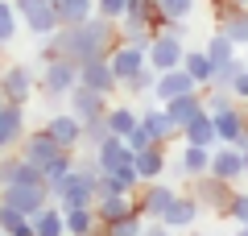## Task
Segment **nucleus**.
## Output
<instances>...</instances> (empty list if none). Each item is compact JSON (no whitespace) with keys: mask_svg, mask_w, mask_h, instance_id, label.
Returning <instances> with one entry per match:
<instances>
[{"mask_svg":"<svg viewBox=\"0 0 248 236\" xmlns=\"http://www.w3.org/2000/svg\"><path fill=\"white\" fill-rule=\"evenodd\" d=\"M33 91H37L33 67H25V62H9V67L0 70V100H9V104H21V108H25L29 100H33Z\"/></svg>","mask_w":248,"mask_h":236,"instance_id":"39448f33","label":"nucleus"},{"mask_svg":"<svg viewBox=\"0 0 248 236\" xmlns=\"http://www.w3.org/2000/svg\"><path fill=\"white\" fill-rule=\"evenodd\" d=\"M79 236H104V228L95 224V228H91V232H79Z\"/></svg>","mask_w":248,"mask_h":236,"instance_id":"a18cd8bd","label":"nucleus"},{"mask_svg":"<svg viewBox=\"0 0 248 236\" xmlns=\"http://www.w3.org/2000/svg\"><path fill=\"white\" fill-rule=\"evenodd\" d=\"M137 120L145 124V133L153 137V145H166V149H170V141H182V129H178V124L170 120L161 108H141V112H137Z\"/></svg>","mask_w":248,"mask_h":236,"instance_id":"2eb2a0df","label":"nucleus"},{"mask_svg":"<svg viewBox=\"0 0 248 236\" xmlns=\"http://www.w3.org/2000/svg\"><path fill=\"white\" fill-rule=\"evenodd\" d=\"M141 236H174V228H166V224H161V219H145Z\"/></svg>","mask_w":248,"mask_h":236,"instance_id":"79ce46f5","label":"nucleus"},{"mask_svg":"<svg viewBox=\"0 0 248 236\" xmlns=\"http://www.w3.org/2000/svg\"><path fill=\"white\" fill-rule=\"evenodd\" d=\"M182 141H186V145H207V149L219 145V137H215V120H211V112H207V108L182 124Z\"/></svg>","mask_w":248,"mask_h":236,"instance_id":"5701e85b","label":"nucleus"},{"mask_svg":"<svg viewBox=\"0 0 248 236\" xmlns=\"http://www.w3.org/2000/svg\"><path fill=\"white\" fill-rule=\"evenodd\" d=\"M174 186L170 183H161V178H149V183H137V191H133V207H137V216L141 219H161V211L174 203Z\"/></svg>","mask_w":248,"mask_h":236,"instance_id":"423d86ee","label":"nucleus"},{"mask_svg":"<svg viewBox=\"0 0 248 236\" xmlns=\"http://www.w3.org/2000/svg\"><path fill=\"white\" fill-rule=\"evenodd\" d=\"M17 153L25 157L29 166H37V170H42V174H46V166H50V162H54V157L62 153V149L54 145V137H50V133H46V129H33V133L25 129V137H21Z\"/></svg>","mask_w":248,"mask_h":236,"instance_id":"1a4fd4ad","label":"nucleus"},{"mask_svg":"<svg viewBox=\"0 0 248 236\" xmlns=\"http://www.w3.org/2000/svg\"><path fill=\"white\" fill-rule=\"evenodd\" d=\"M153 79H157V70L145 67V70H137L133 79H124L120 91H128V96H149V91H153Z\"/></svg>","mask_w":248,"mask_h":236,"instance_id":"f704fd0d","label":"nucleus"},{"mask_svg":"<svg viewBox=\"0 0 248 236\" xmlns=\"http://www.w3.org/2000/svg\"><path fill=\"white\" fill-rule=\"evenodd\" d=\"M186 91H195V79L186 75L182 67H174V70H157V79H153V96L166 104V100H174V96H186Z\"/></svg>","mask_w":248,"mask_h":236,"instance_id":"412c9836","label":"nucleus"},{"mask_svg":"<svg viewBox=\"0 0 248 236\" xmlns=\"http://www.w3.org/2000/svg\"><path fill=\"white\" fill-rule=\"evenodd\" d=\"M215 34H223L232 46H248V9H236V13H228L223 21H215Z\"/></svg>","mask_w":248,"mask_h":236,"instance_id":"cd10ccee","label":"nucleus"},{"mask_svg":"<svg viewBox=\"0 0 248 236\" xmlns=\"http://www.w3.org/2000/svg\"><path fill=\"white\" fill-rule=\"evenodd\" d=\"M0 70H4V54H0Z\"/></svg>","mask_w":248,"mask_h":236,"instance_id":"09e8293b","label":"nucleus"},{"mask_svg":"<svg viewBox=\"0 0 248 236\" xmlns=\"http://www.w3.org/2000/svg\"><path fill=\"white\" fill-rule=\"evenodd\" d=\"M232 191H236V183H228V178H215V174H199V178H190V195H195L199 211H211V216H223V219H228Z\"/></svg>","mask_w":248,"mask_h":236,"instance_id":"20e7f679","label":"nucleus"},{"mask_svg":"<svg viewBox=\"0 0 248 236\" xmlns=\"http://www.w3.org/2000/svg\"><path fill=\"white\" fill-rule=\"evenodd\" d=\"M66 100H71V112L79 116V120H95V116H104L108 104H112V96H104V91H91V87H83V83H75Z\"/></svg>","mask_w":248,"mask_h":236,"instance_id":"dca6fc26","label":"nucleus"},{"mask_svg":"<svg viewBox=\"0 0 248 236\" xmlns=\"http://www.w3.org/2000/svg\"><path fill=\"white\" fill-rule=\"evenodd\" d=\"M236 236H248V224H240V232H236Z\"/></svg>","mask_w":248,"mask_h":236,"instance_id":"de8ad7c7","label":"nucleus"},{"mask_svg":"<svg viewBox=\"0 0 248 236\" xmlns=\"http://www.w3.org/2000/svg\"><path fill=\"white\" fill-rule=\"evenodd\" d=\"M29 224H33V236H66V224H62V207L58 203H46V207H37L33 216H29Z\"/></svg>","mask_w":248,"mask_h":236,"instance_id":"b1692460","label":"nucleus"},{"mask_svg":"<svg viewBox=\"0 0 248 236\" xmlns=\"http://www.w3.org/2000/svg\"><path fill=\"white\" fill-rule=\"evenodd\" d=\"M54 4H58V0H54Z\"/></svg>","mask_w":248,"mask_h":236,"instance_id":"8fccbe9b","label":"nucleus"},{"mask_svg":"<svg viewBox=\"0 0 248 236\" xmlns=\"http://www.w3.org/2000/svg\"><path fill=\"white\" fill-rule=\"evenodd\" d=\"M0 203H9V207H17V211H25V216H33L37 207H46V203H50L46 178H33V183H9V186H0Z\"/></svg>","mask_w":248,"mask_h":236,"instance_id":"0eeeda50","label":"nucleus"},{"mask_svg":"<svg viewBox=\"0 0 248 236\" xmlns=\"http://www.w3.org/2000/svg\"><path fill=\"white\" fill-rule=\"evenodd\" d=\"M50 4H54V0H50ZM54 13H58V25H79V21L95 17V0H58Z\"/></svg>","mask_w":248,"mask_h":236,"instance_id":"c85d7f7f","label":"nucleus"},{"mask_svg":"<svg viewBox=\"0 0 248 236\" xmlns=\"http://www.w3.org/2000/svg\"><path fill=\"white\" fill-rule=\"evenodd\" d=\"M62 224H66V236H79V232H91L99 219L91 207H62Z\"/></svg>","mask_w":248,"mask_h":236,"instance_id":"2f4dec72","label":"nucleus"},{"mask_svg":"<svg viewBox=\"0 0 248 236\" xmlns=\"http://www.w3.org/2000/svg\"><path fill=\"white\" fill-rule=\"evenodd\" d=\"M182 70L195 79V87H211L215 83V67L207 58V50H186L182 54Z\"/></svg>","mask_w":248,"mask_h":236,"instance_id":"bb28decb","label":"nucleus"},{"mask_svg":"<svg viewBox=\"0 0 248 236\" xmlns=\"http://www.w3.org/2000/svg\"><path fill=\"white\" fill-rule=\"evenodd\" d=\"M0 236H4V232H0Z\"/></svg>","mask_w":248,"mask_h":236,"instance_id":"3c124183","label":"nucleus"},{"mask_svg":"<svg viewBox=\"0 0 248 236\" xmlns=\"http://www.w3.org/2000/svg\"><path fill=\"white\" fill-rule=\"evenodd\" d=\"M157 4H161L166 17H178V21H186L190 13H195V0H157Z\"/></svg>","mask_w":248,"mask_h":236,"instance_id":"58836bf2","label":"nucleus"},{"mask_svg":"<svg viewBox=\"0 0 248 236\" xmlns=\"http://www.w3.org/2000/svg\"><path fill=\"white\" fill-rule=\"evenodd\" d=\"M124 13H128V17H141L145 25H153L157 34H161V25H166V13H161L157 0H128V9H124Z\"/></svg>","mask_w":248,"mask_h":236,"instance_id":"473e14b6","label":"nucleus"},{"mask_svg":"<svg viewBox=\"0 0 248 236\" xmlns=\"http://www.w3.org/2000/svg\"><path fill=\"white\" fill-rule=\"evenodd\" d=\"M79 83H83V87H91V91H104V96H116V91H120V83H116L112 62H108V58L79 62Z\"/></svg>","mask_w":248,"mask_h":236,"instance_id":"ddd939ff","label":"nucleus"},{"mask_svg":"<svg viewBox=\"0 0 248 236\" xmlns=\"http://www.w3.org/2000/svg\"><path fill=\"white\" fill-rule=\"evenodd\" d=\"M25 108L21 104H9V100H0V149H17L21 137H25Z\"/></svg>","mask_w":248,"mask_h":236,"instance_id":"4468645a","label":"nucleus"},{"mask_svg":"<svg viewBox=\"0 0 248 236\" xmlns=\"http://www.w3.org/2000/svg\"><path fill=\"white\" fill-rule=\"evenodd\" d=\"M17 9H13L9 0H0V46H9L13 37H17Z\"/></svg>","mask_w":248,"mask_h":236,"instance_id":"c9c22d12","label":"nucleus"},{"mask_svg":"<svg viewBox=\"0 0 248 236\" xmlns=\"http://www.w3.org/2000/svg\"><path fill=\"white\" fill-rule=\"evenodd\" d=\"M182 174L186 178H199V174H207V166H211V149L207 145H182Z\"/></svg>","mask_w":248,"mask_h":236,"instance_id":"c756f323","label":"nucleus"},{"mask_svg":"<svg viewBox=\"0 0 248 236\" xmlns=\"http://www.w3.org/2000/svg\"><path fill=\"white\" fill-rule=\"evenodd\" d=\"M207 174L228 178V183L244 178V157H240V149H236V145H215V149H211V166H207Z\"/></svg>","mask_w":248,"mask_h":236,"instance_id":"aec40b11","label":"nucleus"},{"mask_svg":"<svg viewBox=\"0 0 248 236\" xmlns=\"http://www.w3.org/2000/svg\"><path fill=\"white\" fill-rule=\"evenodd\" d=\"M25 211H17V207H9V203H0V232H4V236H13V232H17V228L21 224H25Z\"/></svg>","mask_w":248,"mask_h":236,"instance_id":"e433bc0d","label":"nucleus"},{"mask_svg":"<svg viewBox=\"0 0 248 236\" xmlns=\"http://www.w3.org/2000/svg\"><path fill=\"white\" fill-rule=\"evenodd\" d=\"M21 21H25V29H29L33 37H50L54 29H58V13H54V4H50V0L33 4V9H29Z\"/></svg>","mask_w":248,"mask_h":236,"instance_id":"393cba45","label":"nucleus"},{"mask_svg":"<svg viewBox=\"0 0 248 236\" xmlns=\"http://www.w3.org/2000/svg\"><path fill=\"white\" fill-rule=\"evenodd\" d=\"M128 0H95V17H108V21H120Z\"/></svg>","mask_w":248,"mask_h":236,"instance_id":"ea45409f","label":"nucleus"},{"mask_svg":"<svg viewBox=\"0 0 248 236\" xmlns=\"http://www.w3.org/2000/svg\"><path fill=\"white\" fill-rule=\"evenodd\" d=\"M42 129L54 137V145H58V149H75V153L83 149V120L75 112H54Z\"/></svg>","mask_w":248,"mask_h":236,"instance_id":"9d476101","label":"nucleus"},{"mask_svg":"<svg viewBox=\"0 0 248 236\" xmlns=\"http://www.w3.org/2000/svg\"><path fill=\"white\" fill-rule=\"evenodd\" d=\"M228 219H236V224H248V191H232Z\"/></svg>","mask_w":248,"mask_h":236,"instance_id":"4c0bfd02","label":"nucleus"},{"mask_svg":"<svg viewBox=\"0 0 248 236\" xmlns=\"http://www.w3.org/2000/svg\"><path fill=\"white\" fill-rule=\"evenodd\" d=\"M211 120H215V137H219V145L248 149V108L232 104V108H223V112H211Z\"/></svg>","mask_w":248,"mask_h":236,"instance_id":"6e6552de","label":"nucleus"},{"mask_svg":"<svg viewBox=\"0 0 248 236\" xmlns=\"http://www.w3.org/2000/svg\"><path fill=\"white\" fill-rule=\"evenodd\" d=\"M195 219H199V203H195V195H190V191H186V195L178 191V195H174V203L161 211V224L174 228V232H186V228H195Z\"/></svg>","mask_w":248,"mask_h":236,"instance_id":"a211bd4d","label":"nucleus"},{"mask_svg":"<svg viewBox=\"0 0 248 236\" xmlns=\"http://www.w3.org/2000/svg\"><path fill=\"white\" fill-rule=\"evenodd\" d=\"M182 54H186L182 37H174V34H157V37H153V46L145 50V58H149L153 70H174V67H182Z\"/></svg>","mask_w":248,"mask_h":236,"instance_id":"9b49d317","label":"nucleus"},{"mask_svg":"<svg viewBox=\"0 0 248 236\" xmlns=\"http://www.w3.org/2000/svg\"><path fill=\"white\" fill-rule=\"evenodd\" d=\"M95 178H99V170H95V162L91 157H75V166L66 170V178H62V191H58V207H91L95 203Z\"/></svg>","mask_w":248,"mask_h":236,"instance_id":"f03ea898","label":"nucleus"},{"mask_svg":"<svg viewBox=\"0 0 248 236\" xmlns=\"http://www.w3.org/2000/svg\"><path fill=\"white\" fill-rule=\"evenodd\" d=\"M161 112H166L170 120H174L178 129H182V124L190 120V116H199V112H203V87L186 91V96H174V100H166V104H161Z\"/></svg>","mask_w":248,"mask_h":236,"instance_id":"4be33fe9","label":"nucleus"},{"mask_svg":"<svg viewBox=\"0 0 248 236\" xmlns=\"http://www.w3.org/2000/svg\"><path fill=\"white\" fill-rule=\"evenodd\" d=\"M46 42H50V50L62 54V58L87 62V58H108V54L120 46V29L108 17H87V21H79V25H58Z\"/></svg>","mask_w":248,"mask_h":236,"instance_id":"f257e3e1","label":"nucleus"},{"mask_svg":"<svg viewBox=\"0 0 248 236\" xmlns=\"http://www.w3.org/2000/svg\"><path fill=\"white\" fill-rule=\"evenodd\" d=\"M133 170H137L141 183L161 178V174L170 170V149H166V145H145V149H137V153H133Z\"/></svg>","mask_w":248,"mask_h":236,"instance_id":"f3484780","label":"nucleus"},{"mask_svg":"<svg viewBox=\"0 0 248 236\" xmlns=\"http://www.w3.org/2000/svg\"><path fill=\"white\" fill-rule=\"evenodd\" d=\"M13 236H33V224H29V219H25V224H21L17 232H13Z\"/></svg>","mask_w":248,"mask_h":236,"instance_id":"c03bdc74","label":"nucleus"},{"mask_svg":"<svg viewBox=\"0 0 248 236\" xmlns=\"http://www.w3.org/2000/svg\"><path fill=\"white\" fill-rule=\"evenodd\" d=\"M9 4H13V9H17V17H25V13L33 9V4H42V0H9Z\"/></svg>","mask_w":248,"mask_h":236,"instance_id":"37998d69","label":"nucleus"},{"mask_svg":"<svg viewBox=\"0 0 248 236\" xmlns=\"http://www.w3.org/2000/svg\"><path fill=\"white\" fill-rule=\"evenodd\" d=\"M79 83V62H71V58H50V62H42V75H37V91H42L46 100H66L71 96V87Z\"/></svg>","mask_w":248,"mask_h":236,"instance_id":"7ed1b4c3","label":"nucleus"},{"mask_svg":"<svg viewBox=\"0 0 248 236\" xmlns=\"http://www.w3.org/2000/svg\"><path fill=\"white\" fill-rule=\"evenodd\" d=\"M91 211H95L99 224H112V219L128 216V211H137V207H133V195H99V199L91 203Z\"/></svg>","mask_w":248,"mask_h":236,"instance_id":"a878e982","label":"nucleus"},{"mask_svg":"<svg viewBox=\"0 0 248 236\" xmlns=\"http://www.w3.org/2000/svg\"><path fill=\"white\" fill-rule=\"evenodd\" d=\"M91 162H95V170L104 174V170H116V166H124V162H133V149L124 145V137L108 133L104 141H95V145H91Z\"/></svg>","mask_w":248,"mask_h":236,"instance_id":"f8f14e48","label":"nucleus"},{"mask_svg":"<svg viewBox=\"0 0 248 236\" xmlns=\"http://www.w3.org/2000/svg\"><path fill=\"white\" fill-rule=\"evenodd\" d=\"M124 145H128V149H133V153H137V149H145V145H153V137H149V133H145V124L137 120L133 129L124 133Z\"/></svg>","mask_w":248,"mask_h":236,"instance_id":"a19ab883","label":"nucleus"},{"mask_svg":"<svg viewBox=\"0 0 248 236\" xmlns=\"http://www.w3.org/2000/svg\"><path fill=\"white\" fill-rule=\"evenodd\" d=\"M104 228V236H141V228H145V219L137 216V211H128V216H120V219H112V224H99Z\"/></svg>","mask_w":248,"mask_h":236,"instance_id":"72a5a7b5","label":"nucleus"},{"mask_svg":"<svg viewBox=\"0 0 248 236\" xmlns=\"http://www.w3.org/2000/svg\"><path fill=\"white\" fill-rule=\"evenodd\" d=\"M104 124H108V133H116V137H124V133L137 124V108L133 104H108V112H104Z\"/></svg>","mask_w":248,"mask_h":236,"instance_id":"7c9ffc66","label":"nucleus"},{"mask_svg":"<svg viewBox=\"0 0 248 236\" xmlns=\"http://www.w3.org/2000/svg\"><path fill=\"white\" fill-rule=\"evenodd\" d=\"M108 62H112V75H116V83H124V79H133L137 70H145L149 67V58H145V50H137V46H128V42H120L112 54H108Z\"/></svg>","mask_w":248,"mask_h":236,"instance_id":"6ab92c4d","label":"nucleus"},{"mask_svg":"<svg viewBox=\"0 0 248 236\" xmlns=\"http://www.w3.org/2000/svg\"><path fill=\"white\" fill-rule=\"evenodd\" d=\"M232 4H236V9H248V0H232Z\"/></svg>","mask_w":248,"mask_h":236,"instance_id":"49530a36","label":"nucleus"}]
</instances>
